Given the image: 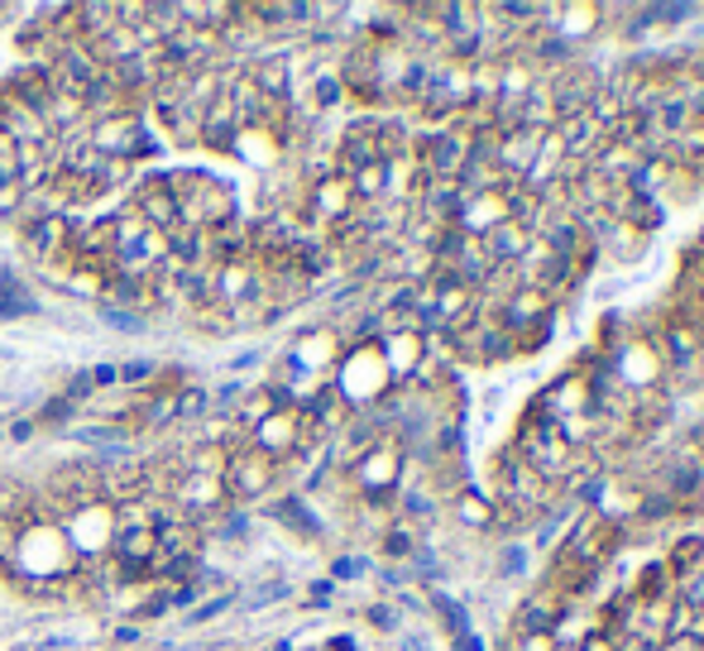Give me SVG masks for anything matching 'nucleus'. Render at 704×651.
Returning a JSON list of instances; mask_svg holds the SVG:
<instances>
[{
  "instance_id": "c85d7f7f",
  "label": "nucleus",
  "mask_w": 704,
  "mask_h": 651,
  "mask_svg": "<svg viewBox=\"0 0 704 651\" xmlns=\"http://www.w3.org/2000/svg\"><path fill=\"white\" fill-rule=\"evenodd\" d=\"M369 622H375V628H398V614L389 604H379V608H369Z\"/></svg>"
},
{
  "instance_id": "7ed1b4c3",
  "label": "nucleus",
  "mask_w": 704,
  "mask_h": 651,
  "mask_svg": "<svg viewBox=\"0 0 704 651\" xmlns=\"http://www.w3.org/2000/svg\"><path fill=\"white\" fill-rule=\"evenodd\" d=\"M273 484H278V464H273V460H264L255 446L235 450V456H225V464H221L225 503H255V498L269 494Z\"/></svg>"
},
{
  "instance_id": "a211bd4d",
  "label": "nucleus",
  "mask_w": 704,
  "mask_h": 651,
  "mask_svg": "<svg viewBox=\"0 0 704 651\" xmlns=\"http://www.w3.org/2000/svg\"><path fill=\"white\" fill-rule=\"evenodd\" d=\"M63 397H68V403H77V407H82L87 397H97V389H91V374H87V369H77V374H68V383H63Z\"/></svg>"
},
{
  "instance_id": "412c9836",
  "label": "nucleus",
  "mask_w": 704,
  "mask_h": 651,
  "mask_svg": "<svg viewBox=\"0 0 704 651\" xmlns=\"http://www.w3.org/2000/svg\"><path fill=\"white\" fill-rule=\"evenodd\" d=\"M216 537H225V541H245V537H249V517H245V513H225L221 527H216Z\"/></svg>"
},
{
  "instance_id": "aec40b11",
  "label": "nucleus",
  "mask_w": 704,
  "mask_h": 651,
  "mask_svg": "<svg viewBox=\"0 0 704 651\" xmlns=\"http://www.w3.org/2000/svg\"><path fill=\"white\" fill-rule=\"evenodd\" d=\"M20 316H38V302L34 298H0V322H20Z\"/></svg>"
},
{
  "instance_id": "dca6fc26",
  "label": "nucleus",
  "mask_w": 704,
  "mask_h": 651,
  "mask_svg": "<svg viewBox=\"0 0 704 651\" xmlns=\"http://www.w3.org/2000/svg\"><path fill=\"white\" fill-rule=\"evenodd\" d=\"M77 412H82V407H77V403H68V397H48V403L44 407H38V417H34V427H68V422L77 417Z\"/></svg>"
},
{
  "instance_id": "bb28decb",
  "label": "nucleus",
  "mask_w": 704,
  "mask_h": 651,
  "mask_svg": "<svg viewBox=\"0 0 704 651\" xmlns=\"http://www.w3.org/2000/svg\"><path fill=\"white\" fill-rule=\"evenodd\" d=\"M517 570H527V551L523 547H509V551H503V575H517Z\"/></svg>"
},
{
  "instance_id": "473e14b6",
  "label": "nucleus",
  "mask_w": 704,
  "mask_h": 651,
  "mask_svg": "<svg viewBox=\"0 0 704 651\" xmlns=\"http://www.w3.org/2000/svg\"><path fill=\"white\" fill-rule=\"evenodd\" d=\"M58 647H68V637H38V651H58Z\"/></svg>"
},
{
  "instance_id": "393cba45",
  "label": "nucleus",
  "mask_w": 704,
  "mask_h": 651,
  "mask_svg": "<svg viewBox=\"0 0 704 651\" xmlns=\"http://www.w3.org/2000/svg\"><path fill=\"white\" fill-rule=\"evenodd\" d=\"M197 599H202L197 580H192V584H178V590H168V604H172V608H197Z\"/></svg>"
},
{
  "instance_id": "f3484780",
  "label": "nucleus",
  "mask_w": 704,
  "mask_h": 651,
  "mask_svg": "<svg viewBox=\"0 0 704 651\" xmlns=\"http://www.w3.org/2000/svg\"><path fill=\"white\" fill-rule=\"evenodd\" d=\"M115 374H121V389H149L158 379V364L154 360H125L115 364Z\"/></svg>"
},
{
  "instance_id": "f03ea898",
  "label": "nucleus",
  "mask_w": 704,
  "mask_h": 651,
  "mask_svg": "<svg viewBox=\"0 0 704 651\" xmlns=\"http://www.w3.org/2000/svg\"><path fill=\"white\" fill-rule=\"evenodd\" d=\"M144 111H149V105H121V111L105 115V121H91L87 139L97 144L101 158H115V164H144V158L158 154V139H154L149 121H144Z\"/></svg>"
},
{
  "instance_id": "4be33fe9",
  "label": "nucleus",
  "mask_w": 704,
  "mask_h": 651,
  "mask_svg": "<svg viewBox=\"0 0 704 651\" xmlns=\"http://www.w3.org/2000/svg\"><path fill=\"white\" fill-rule=\"evenodd\" d=\"M383 551L389 555H413L417 551V541H413V531H403V527H393L389 537H383Z\"/></svg>"
},
{
  "instance_id": "4468645a",
  "label": "nucleus",
  "mask_w": 704,
  "mask_h": 651,
  "mask_svg": "<svg viewBox=\"0 0 704 651\" xmlns=\"http://www.w3.org/2000/svg\"><path fill=\"white\" fill-rule=\"evenodd\" d=\"M206 412H211V389H202V383L192 389V383H188V389L178 393V422H192V427H197Z\"/></svg>"
},
{
  "instance_id": "72a5a7b5",
  "label": "nucleus",
  "mask_w": 704,
  "mask_h": 651,
  "mask_svg": "<svg viewBox=\"0 0 704 651\" xmlns=\"http://www.w3.org/2000/svg\"><path fill=\"white\" fill-rule=\"evenodd\" d=\"M331 651H355V642H350V637H336V642H331Z\"/></svg>"
},
{
  "instance_id": "6e6552de",
  "label": "nucleus",
  "mask_w": 704,
  "mask_h": 651,
  "mask_svg": "<svg viewBox=\"0 0 704 651\" xmlns=\"http://www.w3.org/2000/svg\"><path fill=\"white\" fill-rule=\"evenodd\" d=\"M235 139H241V121L235 111L225 105V97H216L202 111V130H197V144H206L211 154H231L235 158Z\"/></svg>"
},
{
  "instance_id": "9b49d317",
  "label": "nucleus",
  "mask_w": 704,
  "mask_h": 651,
  "mask_svg": "<svg viewBox=\"0 0 704 651\" xmlns=\"http://www.w3.org/2000/svg\"><path fill=\"white\" fill-rule=\"evenodd\" d=\"M432 608L436 614H442V622H446V632H450V642L456 647H465L474 637V628H470V614H465V608L456 604V599H446V594H436L432 599Z\"/></svg>"
},
{
  "instance_id": "a878e982",
  "label": "nucleus",
  "mask_w": 704,
  "mask_h": 651,
  "mask_svg": "<svg viewBox=\"0 0 704 651\" xmlns=\"http://www.w3.org/2000/svg\"><path fill=\"white\" fill-rule=\"evenodd\" d=\"M168 608H172V604H168V590H164V584H158V594H154L149 604H139V608H135V618H164Z\"/></svg>"
},
{
  "instance_id": "9d476101",
  "label": "nucleus",
  "mask_w": 704,
  "mask_h": 651,
  "mask_svg": "<svg viewBox=\"0 0 704 651\" xmlns=\"http://www.w3.org/2000/svg\"><path fill=\"white\" fill-rule=\"evenodd\" d=\"M154 527H115L111 555H130V561H154Z\"/></svg>"
},
{
  "instance_id": "f8f14e48",
  "label": "nucleus",
  "mask_w": 704,
  "mask_h": 651,
  "mask_svg": "<svg viewBox=\"0 0 704 651\" xmlns=\"http://www.w3.org/2000/svg\"><path fill=\"white\" fill-rule=\"evenodd\" d=\"M345 101V82L336 72H312V111H336V105Z\"/></svg>"
},
{
  "instance_id": "6ab92c4d",
  "label": "nucleus",
  "mask_w": 704,
  "mask_h": 651,
  "mask_svg": "<svg viewBox=\"0 0 704 651\" xmlns=\"http://www.w3.org/2000/svg\"><path fill=\"white\" fill-rule=\"evenodd\" d=\"M231 604H235V594H231V590L211 594L206 604H197V608H192V622H211V618H221V614H225V608H231Z\"/></svg>"
},
{
  "instance_id": "5701e85b",
  "label": "nucleus",
  "mask_w": 704,
  "mask_h": 651,
  "mask_svg": "<svg viewBox=\"0 0 704 651\" xmlns=\"http://www.w3.org/2000/svg\"><path fill=\"white\" fill-rule=\"evenodd\" d=\"M91 374V389L105 393V389H121V374H115V364H97V369H87Z\"/></svg>"
},
{
  "instance_id": "ddd939ff",
  "label": "nucleus",
  "mask_w": 704,
  "mask_h": 651,
  "mask_svg": "<svg viewBox=\"0 0 704 651\" xmlns=\"http://www.w3.org/2000/svg\"><path fill=\"white\" fill-rule=\"evenodd\" d=\"M456 517L465 527H489V517H494V508L484 503L480 489H465V494L456 498Z\"/></svg>"
},
{
  "instance_id": "cd10ccee",
  "label": "nucleus",
  "mask_w": 704,
  "mask_h": 651,
  "mask_svg": "<svg viewBox=\"0 0 704 651\" xmlns=\"http://www.w3.org/2000/svg\"><path fill=\"white\" fill-rule=\"evenodd\" d=\"M34 422L30 417H24V422H10V441H15V446H24V441H34Z\"/></svg>"
},
{
  "instance_id": "7c9ffc66",
  "label": "nucleus",
  "mask_w": 704,
  "mask_h": 651,
  "mask_svg": "<svg viewBox=\"0 0 704 651\" xmlns=\"http://www.w3.org/2000/svg\"><path fill=\"white\" fill-rule=\"evenodd\" d=\"M139 642V628L135 622H125V628H115V647H135Z\"/></svg>"
},
{
  "instance_id": "f257e3e1",
  "label": "nucleus",
  "mask_w": 704,
  "mask_h": 651,
  "mask_svg": "<svg viewBox=\"0 0 704 651\" xmlns=\"http://www.w3.org/2000/svg\"><path fill=\"white\" fill-rule=\"evenodd\" d=\"M168 188L178 197V225H197V231H216V225L241 216V202H235V188L225 178H211V172H192L178 168L168 172Z\"/></svg>"
},
{
  "instance_id": "2eb2a0df",
  "label": "nucleus",
  "mask_w": 704,
  "mask_h": 651,
  "mask_svg": "<svg viewBox=\"0 0 704 651\" xmlns=\"http://www.w3.org/2000/svg\"><path fill=\"white\" fill-rule=\"evenodd\" d=\"M97 316L111 330H121V336H135V330H144V316L130 312V307H111V302H97Z\"/></svg>"
},
{
  "instance_id": "0eeeda50",
  "label": "nucleus",
  "mask_w": 704,
  "mask_h": 651,
  "mask_svg": "<svg viewBox=\"0 0 704 651\" xmlns=\"http://www.w3.org/2000/svg\"><path fill=\"white\" fill-rule=\"evenodd\" d=\"M245 77L259 87L264 101H292V58H283V53H259Z\"/></svg>"
},
{
  "instance_id": "1a4fd4ad",
  "label": "nucleus",
  "mask_w": 704,
  "mask_h": 651,
  "mask_svg": "<svg viewBox=\"0 0 704 651\" xmlns=\"http://www.w3.org/2000/svg\"><path fill=\"white\" fill-rule=\"evenodd\" d=\"M269 513L278 517V523H288L292 531H302V537H322V523H316V513L308 508V498L302 494H283V498H273L269 503Z\"/></svg>"
},
{
  "instance_id": "39448f33",
  "label": "nucleus",
  "mask_w": 704,
  "mask_h": 651,
  "mask_svg": "<svg viewBox=\"0 0 704 651\" xmlns=\"http://www.w3.org/2000/svg\"><path fill=\"white\" fill-rule=\"evenodd\" d=\"M20 245H24V255H34L38 263H68L72 225H68V216H38L30 225H20Z\"/></svg>"
},
{
  "instance_id": "b1692460",
  "label": "nucleus",
  "mask_w": 704,
  "mask_h": 651,
  "mask_svg": "<svg viewBox=\"0 0 704 651\" xmlns=\"http://www.w3.org/2000/svg\"><path fill=\"white\" fill-rule=\"evenodd\" d=\"M365 570H369V565L360 561V555H340V561L331 565V575H336V580H360Z\"/></svg>"
},
{
  "instance_id": "20e7f679",
  "label": "nucleus",
  "mask_w": 704,
  "mask_h": 651,
  "mask_svg": "<svg viewBox=\"0 0 704 651\" xmlns=\"http://www.w3.org/2000/svg\"><path fill=\"white\" fill-rule=\"evenodd\" d=\"M58 527H63V537H68L77 561H82V555H105L111 551V537H115V513L105 508V503H87V508L63 517Z\"/></svg>"
},
{
  "instance_id": "423d86ee",
  "label": "nucleus",
  "mask_w": 704,
  "mask_h": 651,
  "mask_svg": "<svg viewBox=\"0 0 704 651\" xmlns=\"http://www.w3.org/2000/svg\"><path fill=\"white\" fill-rule=\"evenodd\" d=\"M130 206L139 211V221L149 225V231H172V225H178V197L168 188V172H149L144 182H135Z\"/></svg>"
},
{
  "instance_id": "2f4dec72",
  "label": "nucleus",
  "mask_w": 704,
  "mask_h": 651,
  "mask_svg": "<svg viewBox=\"0 0 704 651\" xmlns=\"http://www.w3.org/2000/svg\"><path fill=\"white\" fill-rule=\"evenodd\" d=\"M259 360H264L259 350H245V355H235V360H231V374H241V369H249V364H259Z\"/></svg>"
},
{
  "instance_id": "c756f323",
  "label": "nucleus",
  "mask_w": 704,
  "mask_h": 651,
  "mask_svg": "<svg viewBox=\"0 0 704 651\" xmlns=\"http://www.w3.org/2000/svg\"><path fill=\"white\" fill-rule=\"evenodd\" d=\"M308 594H312V599H308L312 608H326V604H331V580H316Z\"/></svg>"
}]
</instances>
